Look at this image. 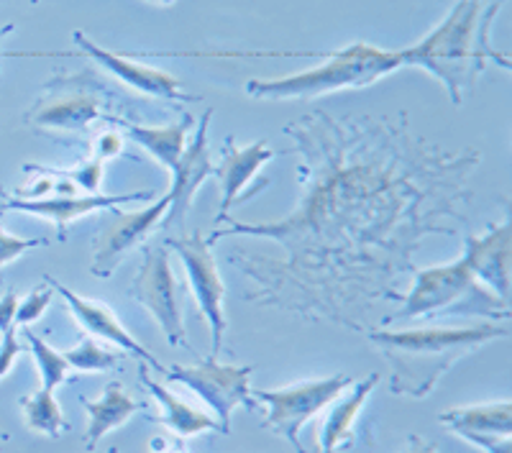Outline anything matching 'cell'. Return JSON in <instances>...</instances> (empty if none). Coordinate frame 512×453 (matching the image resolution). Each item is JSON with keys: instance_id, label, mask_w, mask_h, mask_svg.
Segmentation results:
<instances>
[{"instance_id": "obj_33", "label": "cell", "mask_w": 512, "mask_h": 453, "mask_svg": "<svg viewBox=\"0 0 512 453\" xmlns=\"http://www.w3.org/2000/svg\"><path fill=\"white\" fill-rule=\"evenodd\" d=\"M402 453H438V446L436 443H428L425 438H420V436H410L408 448H405Z\"/></svg>"}, {"instance_id": "obj_29", "label": "cell", "mask_w": 512, "mask_h": 453, "mask_svg": "<svg viewBox=\"0 0 512 453\" xmlns=\"http://www.w3.org/2000/svg\"><path fill=\"white\" fill-rule=\"evenodd\" d=\"M21 351L24 349H21V341L16 336V328L0 333V379L8 377V372H11L13 364L18 361Z\"/></svg>"}, {"instance_id": "obj_19", "label": "cell", "mask_w": 512, "mask_h": 453, "mask_svg": "<svg viewBox=\"0 0 512 453\" xmlns=\"http://www.w3.org/2000/svg\"><path fill=\"white\" fill-rule=\"evenodd\" d=\"M80 405L88 410V433H85V448L88 451H95V446L111 430L126 425L141 410V402H136L134 397L128 395L121 382L105 384L103 395L98 400L80 397Z\"/></svg>"}, {"instance_id": "obj_30", "label": "cell", "mask_w": 512, "mask_h": 453, "mask_svg": "<svg viewBox=\"0 0 512 453\" xmlns=\"http://www.w3.org/2000/svg\"><path fill=\"white\" fill-rule=\"evenodd\" d=\"M121 151H123V136L118 134V131H113V128H103L93 144V157L103 159L105 162V159L118 157Z\"/></svg>"}, {"instance_id": "obj_2", "label": "cell", "mask_w": 512, "mask_h": 453, "mask_svg": "<svg viewBox=\"0 0 512 453\" xmlns=\"http://www.w3.org/2000/svg\"><path fill=\"white\" fill-rule=\"evenodd\" d=\"M502 8L505 0H456L436 29L413 47L400 49L402 67L428 72L446 88L451 103L464 105L489 67L510 70V57L497 52L492 41V26Z\"/></svg>"}, {"instance_id": "obj_28", "label": "cell", "mask_w": 512, "mask_h": 453, "mask_svg": "<svg viewBox=\"0 0 512 453\" xmlns=\"http://www.w3.org/2000/svg\"><path fill=\"white\" fill-rule=\"evenodd\" d=\"M47 239H18L13 233L3 231L0 228V269L13 264L21 254H26L29 249H36V246H47Z\"/></svg>"}, {"instance_id": "obj_7", "label": "cell", "mask_w": 512, "mask_h": 453, "mask_svg": "<svg viewBox=\"0 0 512 453\" xmlns=\"http://www.w3.org/2000/svg\"><path fill=\"white\" fill-rule=\"evenodd\" d=\"M354 384V377L349 374H333L323 379H305V382L287 384L280 390H264L251 392L256 402L267 407L264 415V428L274 430L277 436L285 438L295 453H305L303 441H300V430L310 418L331 405L333 400L344 395Z\"/></svg>"}, {"instance_id": "obj_24", "label": "cell", "mask_w": 512, "mask_h": 453, "mask_svg": "<svg viewBox=\"0 0 512 453\" xmlns=\"http://www.w3.org/2000/svg\"><path fill=\"white\" fill-rule=\"evenodd\" d=\"M64 359L70 364L72 372L82 374H98V372H111L123 361L121 351H113L95 338H82L77 346L64 351Z\"/></svg>"}, {"instance_id": "obj_11", "label": "cell", "mask_w": 512, "mask_h": 453, "mask_svg": "<svg viewBox=\"0 0 512 453\" xmlns=\"http://www.w3.org/2000/svg\"><path fill=\"white\" fill-rule=\"evenodd\" d=\"M169 192L164 198H159L157 203H152L149 208L139 210H128V213H121V210H113V223L105 226V231L100 233V241L95 246L93 264H90V272L98 279L113 277L121 262L134 249H139L144 244V239L149 233L157 231L159 223L164 221V215L169 210Z\"/></svg>"}, {"instance_id": "obj_14", "label": "cell", "mask_w": 512, "mask_h": 453, "mask_svg": "<svg viewBox=\"0 0 512 453\" xmlns=\"http://www.w3.org/2000/svg\"><path fill=\"white\" fill-rule=\"evenodd\" d=\"M49 282V285L54 287V292H59L62 295V300L67 302V308H70V313L75 315V320L80 323L85 331L90 333L93 338H100V341H108L113 343L116 349L121 351H128V354H134L136 359H141V364L144 366H152L154 372H162L164 374V366L159 364L157 356L152 354V351L146 349L144 343L136 341L131 333L126 331V326H123L121 320L116 318V313H113L105 302H98V300H88V297L77 295V292H72L70 287H64L62 282H57L54 277H44Z\"/></svg>"}, {"instance_id": "obj_34", "label": "cell", "mask_w": 512, "mask_h": 453, "mask_svg": "<svg viewBox=\"0 0 512 453\" xmlns=\"http://www.w3.org/2000/svg\"><path fill=\"white\" fill-rule=\"evenodd\" d=\"M152 3H157V6H175L177 0H152Z\"/></svg>"}, {"instance_id": "obj_10", "label": "cell", "mask_w": 512, "mask_h": 453, "mask_svg": "<svg viewBox=\"0 0 512 453\" xmlns=\"http://www.w3.org/2000/svg\"><path fill=\"white\" fill-rule=\"evenodd\" d=\"M131 297L141 308L149 310L159 323L162 333L172 346L190 349L185 336V315L180 302V282L172 272L169 249L164 246H144V262L131 282Z\"/></svg>"}, {"instance_id": "obj_16", "label": "cell", "mask_w": 512, "mask_h": 453, "mask_svg": "<svg viewBox=\"0 0 512 453\" xmlns=\"http://www.w3.org/2000/svg\"><path fill=\"white\" fill-rule=\"evenodd\" d=\"M472 267L479 285L495 292L500 300L510 302V256H512V223L489 226L482 236H469L461 254Z\"/></svg>"}, {"instance_id": "obj_4", "label": "cell", "mask_w": 512, "mask_h": 453, "mask_svg": "<svg viewBox=\"0 0 512 453\" xmlns=\"http://www.w3.org/2000/svg\"><path fill=\"white\" fill-rule=\"evenodd\" d=\"M397 70H402L400 49L390 52L354 41L341 52L326 54V62L315 64L310 70L274 80H249L246 93L256 100H310L338 90L367 88Z\"/></svg>"}, {"instance_id": "obj_25", "label": "cell", "mask_w": 512, "mask_h": 453, "mask_svg": "<svg viewBox=\"0 0 512 453\" xmlns=\"http://www.w3.org/2000/svg\"><path fill=\"white\" fill-rule=\"evenodd\" d=\"M24 338L29 341L31 354H34L36 366H39V377H41V384H44V390L54 392L59 384H64L67 379H70V372H72L70 364H67L64 354H59L57 349H52L44 338H39L34 331H29V328L24 331Z\"/></svg>"}, {"instance_id": "obj_26", "label": "cell", "mask_w": 512, "mask_h": 453, "mask_svg": "<svg viewBox=\"0 0 512 453\" xmlns=\"http://www.w3.org/2000/svg\"><path fill=\"white\" fill-rule=\"evenodd\" d=\"M52 297H54V287L44 279V285H36L24 300H18L16 326H29V323L39 320L41 315L47 313L49 305H52Z\"/></svg>"}, {"instance_id": "obj_8", "label": "cell", "mask_w": 512, "mask_h": 453, "mask_svg": "<svg viewBox=\"0 0 512 453\" xmlns=\"http://www.w3.org/2000/svg\"><path fill=\"white\" fill-rule=\"evenodd\" d=\"M167 249H175L185 267L190 290L195 302H198L200 315L210 326V359H218L223 349V336H226V282L218 272L216 256L210 249L205 233L192 231L190 236L169 239Z\"/></svg>"}, {"instance_id": "obj_9", "label": "cell", "mask_w": 512, "mask_h": 453, "mask_svg": "<svg viewBox=\"0 0 512 453\" xmlns=\"http://www.w3.org/2000/svg\"><path fill=\"white\" fill-rule=\"evenodd\" d=\"M251 372H254V366L218 364V359L208 356V359L195 366H169L167 382L185 384L200 400L208 402L213 407V413L218 415L216 420L221 425V433L228 436L236 407L246 405L249 410H256L254 395H251L254 392L251 390Z\"/></svg>"}, {"instance_id": "obj_36", "label": "cell", "mask_w": 512, "mask_h": 453, "mask_svg": "<svg viewBox=\"0 0 512 453\" xmlns=\"http://www.w3.org/2000/svg\"><path fill=\"white\" fill-rule=\"evenodd\" d=\"M162 453H187V451L182 446H175V448H172V451H162Z\"/></svg>"}, {"instance_id": "obj_5", "label": "cell", "mask_w": 512, "mask_h": 453, "mask_svg": "<svg viewBox=\"0 0 512 453\" xmlns=\"http://www.w3.org/2000/svg\"><path fill=\"white\" fill-rule=\"evenodd\" d=\"M410 274L415 277L413 290L402 295L405 302L400 313L390 320H413V318H446V315H492V318H510V302L500 300L495 292L479 285L472 267L464 256L438 267L418 269Z\"/></svg>"}, {"instance_id": "obj_15", "label": "cell", "mask_w": 512, "mask_h": 453, "mask_svg": "<svg viewBox=\"0 0 512 453\" xmlns=\"http://www.w3.org/2000/svg\"><path fill=\"white\" fill-rule=\"evenodd\" d=\"M213 108L205 111V116L200 118L198 131L192 136L190 144L185 146L182 151L180 162L177 167L172 169V190H169V210L164 215V226H172V223L182 221L190 210L192 200L198 195L200 185H203L208 177L216 175V164L210 159V149H208V128H210V118H213Z\"/></svg>"}, {"instance_id": "obj_13", "label": "cell", "mask_w": 512, "mask_h": 453, "mask_svg": "<svg viewBox=\"0 0 512 453\" xmlns=\"http://www.w3.org/2000/svg\"><path fill=\"white\" fill-rule=\"evenodd\" d=\"M3 195V203H0V213H29L36 218H44V221H52L59 228V236L62 241L67 239V228L77 218H85V215L95 213V210L111 208L116 210L118 205H131V203H146V200L154 198L152 190H139L128 192V195H77V198H52V200H21L8 195L6 190H0Z\"/></svg>"}, {"instance_id": "obj_37", "label": "cell", "mask_w": 512, "mask_h": 453, "mask_svg": "<svg viewBox=\"0 0 512 453\" xmlns=\"http://www.w3.org/2000/svg\"><path fill=\"white\" fill-rule=\"evenodd\" d=\"M103 453H118V448L113 446V448H108V451H103Z\"/></svg>"}, {"instance_id": "obj_31", "label": "cell", "mask_w": 512, "mask_h": 453, "mask_svg": "<svg viewBox=\"0 0 512 453\" xmlns=\"http://www.w3.org/2000/svg\"><path fill=\"white\" fill-rule=\"evenodd\" d=\"M18 292L16 290H8L0 295V333L11 331L16 328V310H18Z\"/></svg>"}, {"instance_id": "obj_38", "label": "cell", "mask_w": 512, "mask_h": 453, "mask_svg": "<svg viewBox=\"0 0 512 453\" xmlns=\"http://www.w3.org/2000/svg\"><path fill=\"white\" fill-rule=\"evenodd\" d=\"M0 438H3V441H8V433H3V430H0Z\"/></svg>"}, {"instance_id": "obj_18", "label": "cell", "mask_w": 512, "mask_h": 453, "mask_svg": "<svg viewBox=\"0 0 512 453\" xmlns=\"http://www.w3.org/2000/svg\"><path fill=\"white\" fill-rule=\"evenodd\" d=\"M379 382H382V377L377 372L369 374L367 379L351 384L344 395L331 402L333 407L328 410L326 418H323V425H320L318 453L349 451L354 446L356 418H359L361 407L367 405L369 395H372Z\"/></svg>"}, {"instance_id": "obj_23", "label": "cell", "mask_w": 512, "mask_h": 453, "mask_svg": "<svg viewBox=\"0 0 512 453\" xmlns=\"http://www.w3.org/2000/svg\"><path fill=\"white\" fill-rule=\"evenodd\" d=\"M18 405H21V413H24L26 428L34 430V433H41V436H49L57 441V438H62L70 430V423L64 420L62 405H59L52 390L41 387L34 395L21 397Z\"/></svg>"}, {"instance_id": "obj_27", "label": "cell", "mask_w": 512, "mask_h": 453, "mask_svg": "<svg viewBox=\"0 0 512 453\" xmlns=\"http://www.w3.org/2000/svg\"><path fill=\"white\" fill-rule=\"evenodd\" d=\"M103 167H105L103 159L93 157L90 162L80 164V167L59 169V172H62L64 177H70L77 187H85V192H88V195H98L100 182H103Z\"/></svg>"}, {"instance_id": "obj_22", "label": "cell", "mask_w": 512, "mask_h": 453, "mask_svg": "<svg viewBox=\"0 0 512 453\" xmlns=\"http://www.w3.org/2000/svg\"><path fill=\"white\" fill-rule=\"evenodd\" d=\"M190 121L192 118L185 116L180 123L159 126V128L136 126V123H131V126H128V134H131V139H134L141 149L149 151V154H152L162 167H167L169 172H172V169L177 167V162H180L182 151H185L187 146V123Z\"/></svg>"}, {"instance_id": "obj_32", "label": "cell", "mask_w": 512, "mask_h": 453, "mask_svg": "<svg viewBox=\"0 0 512 453\" xmlns=\"http://www.w3.org/2000/svg\"><path fill=\"white\" fill-rule=\"evenodd\" d=\"M461 438L487 453H512V436H472L469 433Z\"/></svg>"}, {"instance_id": "obj_21", "label": "cell", "mask_w": 512, "mask_h": 453, "mask_svg": "<svg viewBox=\"0 0 512 453\" xmlns=\"http://www.w3.org/2000/svg\"><path fill=\"white\" fill-rule=\"evenodd\" d=\"M441 423L456 436H510L512 433V402H482L443 410Z\"/></svg>"}, {"instance_id": "obj_35", "label": "cell", "mask_w": 512, "mask_h": 453, "mask_svg": "<svg viewBox=\"0 0 512 453\" xmlns=\"http://www.w3.org/2000/svg\"><path fill=\"white\" fill-rule=\"evenodd\" d=\"M11 31H13V24H8V26H6V29L0 31V41H3V36H6V34H11Z\"/></svg>"}, {"instance_id": "obj_20", "label": "cell", "mask_w": 512, "mask_h": 453, "mask_svg": "<svg viewBox=\"0 0 512 453\" xmlns=\"http://www.w3.org/2000/svg\"><path fill=\"white\" fill-rule=\"evenodd\" d=\"M139 379L146 390H149V395H152L154 400L159 402V407H162V415L154 420H157V423H162L167 430H172L175 436L192 438V436H198V433H205V430H216V433H221V425H218V420H213L210 415L200 413L198 407L187 405L185 400H180V397L172 395V392H169L162 382H157V379L149 377V366H141Z\"/></svg>"}, {"instance_id": "obj_3", "label": "cell", "mask_w": 512, "mask_h": 453, "mask_svg": "<svg viewBox=\"0 0 512 453\" xmlns=\"http://www.w3.org/2000/svg\"><path fill=\"white\" fill-rule=\"evenodd\" d=\"M507 336H510L507 326H495V323L369 331V341L392 366L390 390L415 400L431 395L443 374L451 372L461 359Z\"/></svg>"}, {"instance_id": "obj_6", "label": "cell", "mask_w": 512, "mask_h": 453, "mask_svg": "<svg viewBox=\"0 0 512 453\" xmlns=\"http://www.w3.org/2000/svg\"><path fill=\"white\" fill-rule=\"evenodd\" d=\"M105 88L93 72H64L49 80L24 121L52 131H90L105 121Z\"/></svg>"}, {"instance_id": "obj_17", "label": "cell", "mask_w": 512, "mask_h": 453, "mask_svg": "<svg viewBox=\"0 0 512 453\" xmlns=\"http://www.w3.org/2000/svg\"><path fill=\"white\" fill-rule=\"evenodd\" d=\"M277 151L267 141H254V144H236V139H228L221 149V164H216V175L221 180V213L216 223L221 226L223 218H228V210L236 203H241L246 195V187L254 185L259 169L274 159Z\"/></svg>"}, {"instance_id": "obj_12", "label": "cell", "mask_w": 512, "mask_h": 453, "mask_svg": "<svg viewBox=\"0 0 512 453\" xmlns=\"http://www.w3.org/2000/svg\"><path fill=\"white\" fill-rule=\"evenodd\" d=\"M75 44L80 47V52L88 54L93 62H98L105 72H111L118 82L128 85V88L139 90L141 95H149V98L157 100H169V103H200V95H192L182 88V82L169 72L157 70V67H149V64L136 62L134 57L128 54L111 52V49L100 47L90 39L88 34L75 31L72 34Z\"/></svg>"}, {"instance_id": "obj_1", "label": "cell", "mask_w": 512, "mask_h": 453, "mask_svg": "<svg viewBox=\"0 0 512 453\" xmlns=\"http://www.w3.org/2000/svg\"><path fill=\"white\" fill-rule=\"evenodd\" d=\"M285 136L305 154L308 185L287 218L274 223H239L218 228L213 246L226 236L277 241L290 251L280 269L256 274L264 302L320 310L338 320L356 297H392V279L410 272L408 254L425 233H454L443 215L464 218L466 182L479 151L446 154L420 144L405 126L374 118L336 121L323 113L290 123Z\"/></svg>"}]
</instances>
